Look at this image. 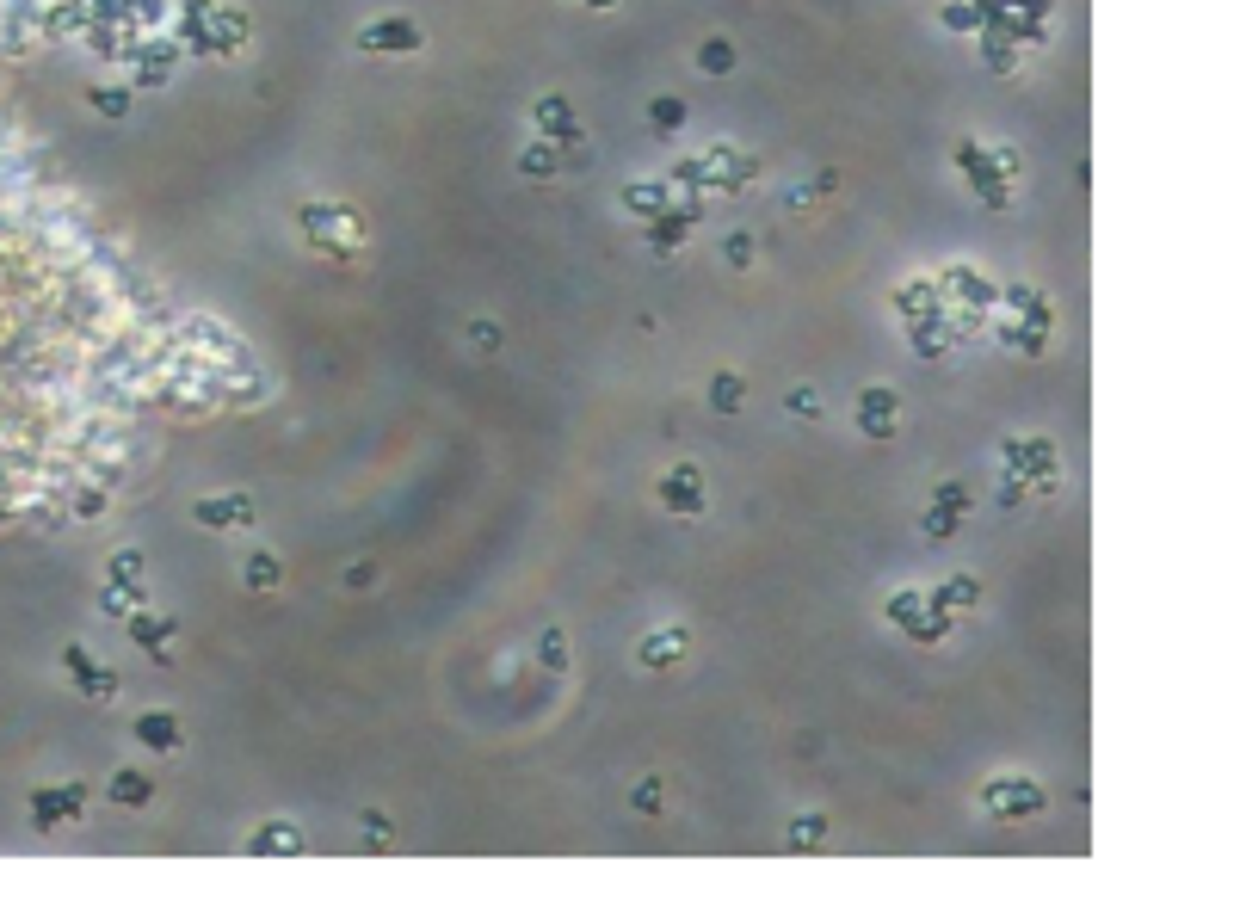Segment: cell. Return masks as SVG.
Masks as SVG:
<instances>
[{"mask_svg":"<svg viewBox=\"0 0 1240 913\" xmlns=\"http://www.w3.org/2000/svg\"><path fill=\"white\" fill-rule=\"evenodd\" d=\"M426 38H420V25L414 19H371L358 31V50H371V56H414Z\"/></svg>","mask_w":1240,"mask_h":913,"instance_id":"6da1fadb","label":"cell"},{"mask_svg":"<svg viewBox=\"0 0 1240 913\" xmlns=\"http://www.w3.org/2000/svg\"><path fill=\"white\" fill-rule=\"evenodd\" d=\"M1006 463H1012V476L1055 488V445L1049 438H1006Z\"/></svg>","mask_w":1240,"mask_h":913,"instance_id":"7a4b0ae2","label":"cell"},{"mask_svg":"<svg viewBox=\"0 0 1240 913\" xmlns=\"http://www.w3.org/2000/svg\"><path fill=\"white\" fill-rule=\"evenodd\" d=\"M858 426H864L870 438H895V432H901V395L883 389V383H870V389L858 395Z\"/></svg>","mask_w":1240,"mask_h":913,"instance_id":"3957f363","label":"cell"},{"mask_svg":"<svg viewBox=\"0 0 1240 913\" xmlns=\"http://www.w3.org/2000/svg\"><path fill=\"white\" fill-rule=\"evenodd\" d=\"M81 802H87V790H81V784L31 790V821H38V827H62V821H75V815H81Z\"/></svg>","mask_w":1240,"mask_h":913,"instance_id":"277c9868","label":"cell"},{"mask_svg":"<svg viewBox=\"0 0 1240 913\" xmlns=\"http://www.w3.org/2000/svg\"><path fill=\"white\" fill-rule=\"evenodd\" d=\"M981 802H988L994 815H1037L1049 796H1043V784H1031V778H1006V784H988V796H981Z\"/></svg>","mask_w":1240,"mask_h":913,"instance_id":"5b68a950","label":"cell"},{"mask_svg":"<svg viewBox=\"0 0 1240 913\" xmlns=\"http://www.w3.org/2000/svg\"><path fill=\"white\" fill-rule=\"evenodd\" d=\"M62 667L75 673V685L87 691V698H99V704H105V698H112V691H118V673H105V667L93 661V654H87L81 642H68V648H62Z\"/></svg>","mask_w":1240,"mask_h":913,"instance_id":"8992f818","label":"cell"},{"mask_svg":"<svg viewBox=\"0 0 1240 913\" xmlns=\"http://www.w3.org/2000/svg\"><path fill=\"white\" fill-rule=\"evenodd\" d=\"M192 519L210 525V531H229V525H253V500L247 494H229V500H198Z\"/></svg>","mask_w":1240,"mask_h":913,"instance_id":"52a82bcc","label":"cell"},{"mask_svg":"<svg viewBox=\"0 0 1240 913\" xmlns=\"http://www.w3.org/2000/svg\"><path fill=\"white\" fill-rule=\"evenodd\" d=\"M247 852H253V858H297V852H303V833L290 827V821H266L260 833L247 839Z\"/></svg>","mask_w":1240,"mask_h":913,"instance_id":"ba28073f","label":"cell"},{"mask_svg":"<svg viewBox=\"0 0 1240 913\" xmlns=\"http://www.w3.org/2000/svg\"><path fill=\"white\" fill-rule=\"evenodd\" d=\"M661 500L673 506V513H704V476H698L691 463H685V469H673V476L661 482Z\"/></svg>","mask_w":1240,"mask_h":913,"instance_id":"9c48e42d","label":"cell"},{"mask_svg":"<svg viewBox=\"0 0 1240 913\" xmlns=\"http://www.w3.org/2000/svg\"><path fill=\"white\" fill-rule=\"evenodd\" d=\"M136 741L155 747V753H173L179 741H186V728H179L173 710H149V716H136Z\"/></svg>","mask_w":1240,"mask_h":913,"instance_id":"30bf717a","label":"cell"},{"mask_svg":"<svg viewBox=\"0 0 1240 913\" xmlns=\"http://www.w3.org/2000/svg\"><path fill=\"white\" fill-rule=\"evenodd\" d=\"M975 599H981V580H975V574H951V580H944V587L932 593V605H938L944 617H957V611H969Z\"/></svg>","mask_w":1240,"mask_h":913,"instance_id":"8fae6325","label":"cell"},{"mask_svg":"<svg viewBox=\"0 0 1240 913\" xmlns=\"http://www.w3.org/2000/svg\"><path fill=\"white\" fill-rule=\"evenodd\" d=\"M642 667H673L679 654H685V630H654V636H642Z\"/></svg>","mask_w":1240,"mask_h":913,"instance_id":"7c38bea8","label":"cell"},{"mask_svg":"<svg viewBox=\"0 0 1240 913\" xmlns=\"http://www.w3.org/2000/svg\"><path fill=\"white\" fill-rule=\"evenodd\" d=\"M691 216H698L691 204H685V210H673V216H654V229H648V235H654V253H673V247H685V229H691Z\"/></svg>","mask_w":1240,"mask_h":913,"instance_id":"4fadbf2b","label":"cell"},{"mask_svg":"<svg viewBox=\"0 0 1240 913\" xmlns=\"http://www.w3.org/2000/svg\"><path fill=\"white\" fill-rule=\"evenodd\" d=\"M105 796H112V802H118V809H142V802H149V796H155V784H149V778H142V772H118L112 784H105Z\"/></svg>","mask_w":1240,"mask_h":913,"instance_id":"5bb4252c","label":"cell"},{"mask_svg":"<svg viewBox=\"0 0 1240 913\" xmlns=\"http://www.w3.org/2000/svg\"><path fill=\"white\" fill-rule=\"evenodd\" d=\"M741 401H747V383H741L735 371H716V383H710V408H716V414H741Z\"/></svg>","mask_w":1240,"mask_h":913,"instance_id":"9a60e30c","label":"cell"},{"mask_svg":"<svg viewBox=\"0 0 1240 913\" xmlns=\"http://www.w3.org/2000/svg\"><path fill=\"white\" fill-rule=\"evenodd\" d=\"M278 580H284V562H278V556H266V550L247 556V587H253V593H272Z\"/></svg>","mask_w":1240,"mask_h":913,"instance_id":"2e32d148","label":"cell"},{"mask_svg":"<svg viewBox=\"0 0 1240 913\" xmlns=\"http://www.w3.org/2000/svg\"><path fill=\"white\" fill-rule=\"evenodd\" d=\"M827 839V815H796L790 821V852H815Z\"/></svg>","mask_w":1240,"mask_h":913,"instance_id":"e0dca14e","label":"cell"},{"mask_svg":"<svg viewBox=\"0 0 1240 913\" xmlns=\"http://www.w3.org/2000/svg\"><path fill=\"white\" fill-rule=\"evenodd\" d=\"M537 124L550 130V136H574V112H568V99H537Z\"/></svg>","mask_w":1240,"mask_h":913,"instance_id":"ac0fdd59","label":"cell"},{"mask_svg":"<svg viewBox=\"0 0 1240 913\" xmlns=\"http://www.w3.org/2000/svg\"><path fill=\"white\" fill-rule=\"evenodd\" d=\"M130 636H136L142 648H167L173 624H161V617H149V611H130Z\"/></svg>","mask_w":1240,"mask_h":913,"instance_id":"d6986e66","label":"cell"},{"mask_svg":"<svg viewBox=\"0 0 1240 913\" xmlns=\"http://www.w3.org/2000/svg\"><path fill=\"white\" fill-rule=\"evenodd\" d=\"M907 340H914V352L938 358L944 346H951V327H944V321H932V315H926V321H920V327H914V334H907Z\"/></svg>","mask_w":1240,"mask_h":913,"instance_id":"ffe728a7","label":"cell"},{"mask_svg":"<svg viewBox=\"0 0 1240 913\" xmlns=\"http://www.w3.org/2000/svg\"><path fill=\"white\" fill-rule=\"evenodd\" d=\"M87 105H93L99 118H124V112H130V87H93Z\"/></svg>","mask_w":1240,"mask_h":913,"instance_id":"44dd1931","label":"cell"},{"mask_svg":"<svg viewBox=\"0 0 1240 913\" xmlns=\"http://www.w3.org/2000/svg\"><path fill=\"white\" fill-rule=\"evenodd\" d=\"M698 68H704V75H728V68H735V44H728V38H710V44L698 50Z\"/></svg>","mask_w":1240,"mask_h":913,"instance_id":"7402d4cb","label":"cell"},{"mask_svg":"<svg viewBox=\"0 0 1240 913\" xmlns=\"http://www.w3.org/2000/svg\"><path fill=\"white\" fill-rule=\"evenodd\" d=\"M648 124L661 130V136H673V130L685 124V99H654V105H648Z\"/></svg>","mask_w":1240,"mask_h":913,"instance_id":"603a6c76","label":"cell"},{"mask_svg":"<svg viewBox=\"0 0 1240 913\" xmlns=\"http://www.w3.org/2000/svg\"><path fill=\"white\" fill-rule=\"evenodd\" d=\"M519 167H525L531 179H550V173H556V149H550V142H531V149L519 155Z\"/></svg>","mask_w":1240,"mask_h":913,"instance_id":"cb8c5ba5","label":"cell"},{"mask_svg":"<svg viewBox=\"0 0 1240 913\" xmlns=\"http://www.w3.org/2000/svg\"><path fill=\"white\" fill-rule=\"evenodd\" d=\"M99 605L112 611V617H118V611H136V605H142V587H136V580H118V587H105Z\"/></svg>","mask_w":1240,"mask_h":913,"instance_id":"d4e9b609","label":"cell"},{"mask_svg":"<svg viewBox=\"0 0 1240 913\" xmlns=\"http://www.w3.org/2000/svg\"><path fill=\"white\" fill-rule=\"evenodd\" d=\"M895 309H901V315H932V284H907V290H895Z\"/></svg>","mask_w":1240,"mask_h":913,"instance_id":"484cf974","label":"cell"},{"mask_svg":"<svg viewBox=\"0 0 1240 913\" xmlns=\"http://www.w3.org/2000/svg\"><path fill=\"white\" fill-rule=\"evenodd\" d=\"M537 654H543V667H550V673H562V667H568V636H562V630H543Z\"/></svg>","mask_w":1240,"mask_h":913,"instance_id":"4316f807","label":"cell"},{"mask_svg":"<svg viewBox=\"0 0 1240 913\" xmlns=\"http://www.w3.org/2000/svg\"><path fill=\"white\" fill-rule=\"evenodd\" d=\"M630 802H636V809H642V815H661V809H667V790H661V778H642Z\"/></svg>","mask_w":1240,"mask_h":913,"instance_id":"83f0119b","label":"cell"},{"mask_svg":"<svg viewBox=\"0 0 1240 913\" xmlns=\"http://www.w3.org/2000/svg\"><path fill=\"white\" fill-rule=\"evenodd\" d=\"M624 204H630L636 216H654V210L667 204V192H661V186H630V192H624Z\"/></svg>","mask_w":1240,"mask_h":913,"instance_id":"f1b7e54d","label":"cell"},{"mask_svg":"<svg viewBox=\"0 0 1240 913\" xmlns=\"http://www.w3.org/2000/svg\"><path fill=\"white\" fill-rule=\"evenodd\" d=\"M957 519H963V513H951V506H932V513H926L920 525H926V537H938V543H944V537L957 531Z\"/></svg>","mask_w":1240,"mask_h":913,"instance_id":"f546056e","label":"cell"},{"mask_svg":"<svg viewBox=\"0 0 1240 913\" xmlns=\"http://www.w3.org/2000/svg\"><path fill=\"white\" fill-rule=\"evenodd\" d=\"M920 611H926V599H920V593H895V599H889V617H895V624H901V630H907V624H914V617H920Z\"/></svg>","mask_w":1240,"mask_h":913,"instance_id":"4dcf8cb0","label":"cell"},{"mask_svg":"<svg viewBox=\"0 0 1240 913\" xmlns=\"http://www.w3.org/2000/svg\"><path fill=\"white\" fill-rule=\"evenodd\" d=\"M722 253H728V266H741V272H747L759 247H753V235H728V241H722Z\"/></svg>","mask_w":1240,"mask_h":913,"instance_id":"1f68e13d","label":"cell"},{"mask_svg":"<svg viewBox=\"0 0 1240 913\" xmlns=\"http://www.w3.org/2000/svg\"><path fill=\"white\" fill-rule=\"evenodd\" d=\"M932 506H951V513H969V488H963V482H938Z\"/></svg>","mask_w":1240,"mask_h":913,"instance_id":"d6a6232c","label":"cell"},{"mask_svg":"<svg viewBox=\"0 0 1240 913\" xmlns=\"http://www.w3.org/2000/svg\"><path fill=\"white\" fill-rule=\"evenodd\" d=\"M944 25H951V31H981V25H988V13H975V7H944Z\"/></svg>","mask_w":1240,"mask_h":913,"instance_id":"836d02e7","label":"cell"},{"mask_svg":"<svg viewBox=\"0 0 1240 913\" xmlns=\"http://www.w3.org/2000/svg\"><path fill=\"white\" fill-rule=\"evenodd\" d=\"M112 580H142V550H118L112 556Z\"/></svg>","mask_w":1240,"mask_h":913,"instance_id":"e575fe53","label":"cell"},{"mask_svg":"<svg viewBox=\"0 0 1240 913\" xmlns=\"http://www.w3.org/2000/svg\"><path fill=\"white\" fill-rule=\"evenodd\" d=\"M790 414H802V420H821V395H815V389H790Z\"/></svg>","mask_w":1240,"mask_h":913,"instance_id":"d590c367","label":"cell"},{"mask_svg":"<svg viewBox=\"0 0 1240 913\" xmlns=\"http://www.w3.org/2000/svg\"><path fill=\"white\" fill-rule=\"evenodd\" d=\"M469 346H476V352H494V346H500V327H494V321H469Z\"/></svg>","mask_w":1240,"mask_h":913,"instance_id":"8d00e7d4","label":"cell"},{"mask_svg":"<svg viewBox=\"0 0 1240 913\" xmlns=\"http://www.w3.org/2000/svg\"><path fill=\"white\" fill-rule=\"evenodd\" d=\"M364 839H371V846H389V815L383 809H364Z\"/></svg>","mask_w":1240,"mask_h":913,"instance_id":"74e56055","label":"cell"},{"mask_svg":"<svg viewBox=\"0 0 1240 913\" xmlns=\"http://www.w3.org/2000/svg\"><path fill=\"white\" fill-rule=\"evenodd\" d=\"M1018 500H1025V476H1006L1000 482V506H1018Z\"/></svg>","mask_w":1240,"mask_h":913,"instance_id":"f35d334b","label":"cell"},{"mask_svg":"<svg viewBox=\"0 0 1240 913\" xmlns=\"http://www.w3.org/2000/svg\"><path fill=\"white\" fill-rule=\"evenodd\" d=\"M1031 303H1037V290H1025V284L1006 290V309H1031Z\"/></svg>","mask_w":1240,"mask_h":913,"instance_id":"ab89813d","label":"cell"},{"mask_svg":"<svg viewBox=\"0 0 1240 913\" xmlns=\"http://www.w3.org/2000/svg\"><path fill=\"white\" fill-rule=\"evenodd\" d=\"M377 580V568H364V562H352V574H346V587H371Z\"/></svg>","mask_w":1240,"mask_h":913,"instance_id":"60d3db41","label":"cell"},{"mask_svg":"<svg viewBox=\"0 0 1240 913\" xmlns=\"http://www.w3.org/2000/svg\"><path fill=\"white\" fill-rule=\"evenodd\" d=\"M580 7H599V13H605V7H617V0H580Z\"/></svg>","mask_w":1240,"mask_h":913,"instance_id":"b9f144b4","label":"cell"},{"mask_svg":"<svg viewBox=\"0 0 1240 913\" xmlns=\"http://www.w3.org/2000/svg\"><path fill=\"white\" fill-rule=\"evenodd\" d=\"M988 7H994V0H988Z\"/></svg>","mask_w":1240,"mask_h":913,"instance_id":"7bdbcfd3","label":"cell"}]
</instances>
